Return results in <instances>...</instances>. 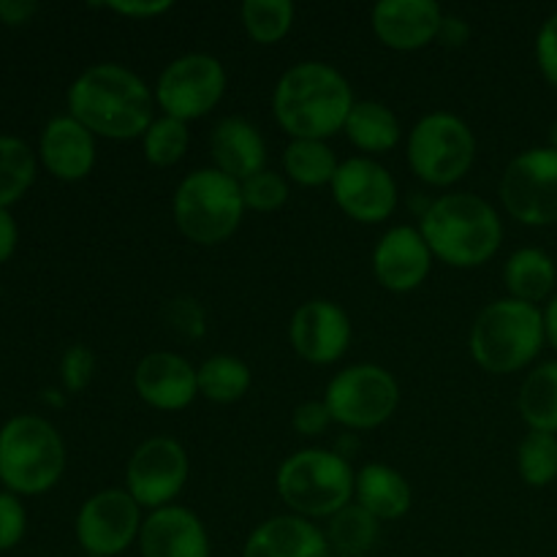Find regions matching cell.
Masks as SVG:
<instances>
[{
    "instance_id": "obj_24",
    "label": "cell",
    "mask_w": 557,
    "mask_h": 557,
    "mask_svg": "<svg viewBox=\"0 0 557 557\" xmlns=\"http://www.w3.org/2000/svg\"><path fill=\"white\" fill-rule=\"evenodd\" d=\"M504 283L511 299L528 305H542L553 299L557 286L555 259L542 248H520L506 259Z\"/></svg>"
},
{
    "instance_id": "obj_2",
    "label": "cell",
    "mask_w": 557,
    "mask_h": 557,
    "mask_svg": "<svg viewBox=\"0 0 557 557\" xmlns=\"http://www.w3.org/2000/svg\"><path fill=\"white\" fill-rule=\"evenodd\" d=\"M354 98L346 76L321 60H302L283 71L272 90L275 123L292 139H321L341 134L351 114Z\"/></svg>"
},
{
    "instance_id": "obj_8",
    "label": "cell",
    "mask_w": 557,
    "mask_h": 557,
    "mask_svg": "<svg viewBox=\"0 0 557 557\" xmlns=\"http://www.w3.org/2000/svg\"><path fill=\"white\" fill-rule=\"evenodd\" d=\"M406 158L422 183L449 188L471 172L476 161V136L457 114L430 112L408 134Z\"/></svg>"
},
{
    "instance_id": "obj_26",
    "label": "cell",
    "mask_w": 557,
    "mask_h": 557,
    "mask_svg": "<svg viewBox=\"0 0 557 557\" xmlns=\"http://www.w3.org/2000/svg\"><path fill=\"white\" fill-rule=\"evenodd\" d=\"M517 411L528 430L557 435V359L542 362L525 375L517 395Z\"/></svg>"
},
{
    "instance_id": "obj_17",
    "label": "cell",
    "mask_w": 557,
    "mask_h": 557,
    "mask_svg": "<svg viewBox=\"0 0 557 557\" xmlns=\"http://www.w3.org/2000/svg\"><path fill=\"white\" fill-rule=\"evenodd\" d=\"M444 9L435 0H379L370 14L375 38L395 52H419L438 38Z\"/></svg>"
},
{
    "instance_id": "obj_22",
    "label": "cell",
    "mask_w": 557,
    "mask_h": 557,
    "mask_svg": "<svg viewBox=\"0 0 557 557\" xmlns=\"http://www.w3.org/2000/svg\"><path fill=\"white\" fill-rule=\"evenodd\" d=\"M212 166L245 183L267 169V141L261 131L245 117H221L210 134Z\"/></svg>"
},
{
    "instance_id": "obj_47",
    "label": "cell",
    "mask_w": 557,
    "mask_h": 557,
    "mask_svg": "<svg viewBox=\"0 0 557 557\" xmlns=\"http://www.w3.org/2000/svg\"><path fill=\"white\" fill-rule=\"evenodd\" d=\"M85 557H92V555H85Z\"/></svg>"
},
{
    "instance_id": "obj_12",
    "label": "cell",
    "mask_w": 557,
    "mask_h": 557,
    "mask_svg": "<svg viewBox=\"0 0 557 557\" xmlns=\"http://www.w3.org/2000/svg\"><path fill=\"white\" fill-rule=\"evenodd\" d=\"M190 476L188 451L169 435L141 441L125 466V490L141 509H163L185 490Z\"/></svg>"
},
{
    "instance_id": "obj_18",
    "label": "cell",
    "mask_w": 557,
    "mask_h": 557,
    "mask_svg": "<svg viewBox=\"0 0 557 557\" xmlns=\"http://www.w3.org/2000/svg\"><path fill=\"white\" fill-rule=\"evenodd\" d=\"M134 389L156 411H185L199 397L196 368L174 351H152L134 370Z\"/></svg>"
},
{
    "instance_id": "obj_16",
    "label": "cell",
    "mask_w": 557,
    "mask_h": 557,
    "mask_svg": "<svg viewBox=\"0 0 557 557\" xmlns=\"http://www.w3.org/2000/svg\"><path fill=\"white\" fill-rule=\"evenodd\" d=\"M433 259L419 226H392L373 248V275L392 294L417 292L428 281Z\"/></svg>"
},
{
    "instance_id": "obj_35",
    "label": "cell",
    "mask_w": 557,
    "mask_h": 557,
    "mask_svg": "<svg viewBox=\"0 0 557 557\" xmlns=\"http://www.w3.org/2000/svg\"><path fill=\"white\" fill-rule=\"evenodd\" d=\"M92 375H96V354L82 346V343L65 348L63 362H60V379H63L65 392H71V395L85 392L90 386Z\"/></svg>"
},
{
    "instance_id": "obj_9",
    "label": "cell",
    "mask_w": 557,
    "mask_h": 557,
    "mask_svg": "<svg viewBox=\"0 0 557 557\" xmlns=\"http://www.w3.org/2000/svg\"><path fill=\"white\" fill-rule=\"evenodd\" d=\"M324 403L332 413V422L362 433V430L381 428L395 417L400 406V384L381 364H348L346 370L332 375Z\"/></svg>"
},
{
    "instance_id": "obj_6",
    "label": "cell",
    "mask_w": 557,
    "mask_h": 557,
    "mask_svg": "<svg viewBox=\"0 0 557 557\" xmlns=\"http://www.w3.org/2000/svg\"><path fill=\"white\" fill-rule=\"evenodd\" d=\"M180 234L194 245H221L234 237L245 215L243 185L215 166L185 174L172 199Z\"/></svg>"
},
{
    "instance_id": "obj_7",
    "label": "cell",
    "mask_w": 557,
    "mask_h": 557,
    "mask_svg": "<svg viewBox=\"0 0 557 557\" xmlns=\"http://www.w3.org/2000/svg\"><path fill=\"white\" fill-rule=\"evenodd\" d=\"M65 471V444L52 422L33 413L9 419L0 430V482L14 495H41Z\"/></svg>"
},
{
    "instance_id": "obj_15",
    "label": "cell",
    "mask_w": 557,
    "mask_h": 557,
    "mask_svg": "<svg viewBox=\"0 0 557 557\" xmlns=\"http://www.w3.org/2000/svg\"><path fill=\"white\" fill-rule=\"evenodd\" d=\"M294 354L310 364H335L351 346V319L332 299H308L288 321Z\"/></svg>"
},
{
    "instance_id": "obj_27",
    "label": "cell",
    "mask_w": 557,
    "mask_h": 557,
    "mask_svg": "<svg viewBox=\"0 0 557 557\" xmlns=\"http://www.w3.org/2000/svg\"><path fill=\"white\" fill-rule=\"evenodd\" d=\"M196 381H199V395L205 400L228 406V403H237L248 395L253 373L239 357L215 354L196 368Z\"/></svg>"
},
{
    "instance_id": "obj_19",
    "label": "cell",
    "mask_w": 557,
    "mask_h": 557,
    "mask_svg": "<svg viewBox=\"0 0 557 557\" xmlns=\"http://www.w3.org/2000/svg\"><path fill=\"white\" fill-rule=\"evenodd\" d=\"M141 557H210V533L188 506H163L150 511L139 533Z\"/></svg>"
},
{
    "instance_id": "obj_37",
    "label": "cell",
    "mask_w": 557,
    "mask_h": 557,
    "mask_svg": "<svg viewBox=\"0 0 557 557\" xmlns=\"http://www.w3.org/2000/svg\"><path fill=\"white\" fill-rule=\"evenodd\" d=\"M332 424V413L324 400H305L292 411V430L299 438H319Z\"/></svg>"
},
{
    "instance_id": "obj_11",
    "label": "cell",
    "mask_w": 557,
    "mask_h": 557,
    "mask_svg": "<svg viewBox=\"0 0 557 557\" xmlns=\"http://www.w3.org/2000/svg\"><path fill=\"white\" fill-rule=\"evenodd\" d=\"M500 205L522 226L557 223V152L531 147L509 161L500 174Z\"/></svg>"
},
{
    "instance_id": "obj_46",
    "label": "cell",
    "mask_w": 557,
    "mask_h": 557,
    "mask_svg": "<svg viewBox=\"0 0 557 557\" xmlns=\"http://www.w3.org/2000/svg\"><path fill=\"white\" fill-rule=\"evenodd\" d=\"M44 400H47V403H54V406H63V397L54 395V389H47V395H44Z\"/></svg>"
},
{
    "instance_id": "obj_45",
    "label": "cell",
    "mask_w": 557,
    "mask_h": 557,
    "mask_svg": "<svg viewBox=\"0 0 557 557\" xmlns=\"http://www.w3.org/2000/svg\"><path fill=\"white\" fill-rule=\"evenodd\" d=\"M547 139H549V145H547V147H553V150L557 152V117L553 120V125H549V134H547Z\"/></svg>"
},
{
    "instance_id": "obj_28",
    "label": "cell",
    "mask_w": 557,
    "mask_h": 557,
    "mask_svg": "<svg viewBox=\"0 0 557 557\" xmlns=\"http://www.w3.org/2000/svg\"><path fill=\"white\" fill-rule=\"evenodd\" d=\"M337 161L335 150L321 139H292L283 150V172L286 180L302 188H321L335 180Z\"/></svg>"
},
{
    "instance_id": "obj_48",
    "label": "cell",
    "mask_w": 557,
    "mask_h": 557,
    "mask_svg": "<svg viewBox=\"0 0 557 557\" xmlns=\"http://www.w3.org/2000/svg\"><path fill=\"white\" fill-rule=\"evenodd\" d=\"M335 557H341V555H335Z\"/></svg>"
},
{
    "instance_id": "obj_41",
    "label": "cell",
    "mask_w": 557,
    "mask_h": 557,
    "mask_svg": "<svg viewBox=\"0 0 557 557\" xmlns=\"http://www.w3.org/2000/svg\"><path fill=\"white\" fill-rule=\"evenodd\" d=\"M435 41L444 44V47H449V49L466 47V44L471 41V25H468L466 16L444 14V20H441L438 38H435Z\"/></svg>"
},
{
    "instance_id": "obj_44",
    "label": "cell",
    "mask_w": 557,
    "mask_h": 557,
    "mask_svg": "<svg viewBox=\"0 0 557 557\" xmlns=\"http://www.w3.org/2000/svg\"><path fill=\"white\" fill-rule=\"evenodd\" d=\"M544 330H547V343L557 351V294H553L544 308Z\"/></svg>"
},
{
    "instance_id": "obj_36",
    "label": "cell",
    "mask_w": 557,
    "mask_h": 557,
    "mask_svg": "<svg viewBox=\"0 0 557 557\" xmlns=\"http://www.w3.org/2000/svg\"><path fill=\"white\" fill-rule=\"evenodd\" d=\"M27 528V511L14 493H0V553L14 549Z\"/></svg>"
},
{
    "instance_id": "obj_34",
    "label": "cell",
    "mask_w": 557,
    "mask_h": 557,
    "mask_svg": "<svg viewBox=\"0 0 557 557\" xmlns=\"http://www.w3.org/2000/svg\"><path fill=\"white\" fill-rule=\"evenodd\" d=\"M239 185H243L245 210L275 212L288 201V180L272 169H264Z\"/></svg>"
},
{
    "instance_id": "obj_42",
    "label": "cell",
    "mask_w": 557,
    "mask_h": 557,
    "mask_svg": "<svg viewBox=\"0 0 557 557\" xmlns=\"http://www.w3.org/2000/svg\"><path fill=\"white\" fill-rule=\"evenodd\" d=\"M38 11V3L33 0H0V22L5 25H25Z\"/></svg>"
},
{
    "instance_id": "obj_1",
    "label": "cell",
    "mask_w": 557,
    "mask_h": 557,
    "mask_svg": "<svg viewBox=\"0 0 557 557\" xmlns=\"http://www.w3.org/2000/svg\"><path fill=\"white\" fill-rule=\"evenodd\" d=\"M69 114L92 136L141 139L156 120V92L125 65L96 63L69 87Z\"/></svg>"
},
{
    "instance_id": "obj_14",
    "label": "cell",
    "mask_w": 557,
    "mask_h": 557,
    "mask_svg": "<svg viewBox=\"0 0 557 557\" xmlns=\"http://www.w3.org/2000/svg\"><path fill=\"white\" fill-rule=\"evenodd\" d=\"M335 205L357 223H384L397 210V183L389 169L368 156L341 161L330 185Z\"/></svg>"
},
{
    "instance_id": "obj_3",
    "label": "cell",
    "mask_w": 557,
    "mask_h": 557,
    "mask_svg": "<svg viewBox=\"0 0 557 557\" xmlns=\"http://www.w3.org/2000/svg\"><path fill=\"white\" fill-rule=\"evenodd\" d=\"M433 256L457 270H473L493 259L504 243V223L487 199L468 190L438 196L419 221Z\"/></svg>"
},
{
    "instance_id": "obj_20",
    "label": "cell",
    "mask_w": 557,
    "mask_h": 557,
    "mask_svg": "<svg viewBox=\"0 0 557 557\" xmlns=\"http://www.w3.org/2000/svg\"><path fill=\"white\" fill-rule=\"evenodd\" d=\"M326 533L299 515H277L250 531L243 557H330Z\"/></svg>"
},
{
    "instance_id": "obj_33",
    "label": "cell",
    "mask_w": 557,
    "mask_h": 557,
    "mask_svg": "<svg viewBox=\"0 0 557 557\" xmlns=\"http://www.w3.org/2000/svg\"><path fill=\"white\" fill-rule=\"evenodd\" d=\"M188 123L166 117V114L152 120V125L145 131V136H141V150H145L147 163H152V166L158 169L177 166L185 158V152H188Z\"/></svg>"
},
{
    "instance_id": "obj_13",
    "label": "cell",
    "mask_w": 557,
    "mask_h": 557,
    "mask_svg": "<svg viewBox=\"0 0 557 557\" xmlns=\"http://www.w3.org/2000/svg\"><path fill=\"white\" fill-rule=\"evenodd\" d=\"M141 522V506L131 498L128 490H101L90 495L76 515V542L85 555L117 557L139 542Z\"/></svg>"
},
{
    "instance_id": "obj_31",
    "label": "cell",
    "mask_w": 557,
    "mask_h": 557,
    "mask_svg": "<svg viewBox=\"0 0 557 557\" xmlns=\"http://www.w3.org/2000/svg\"><path fill=\"white\" fill-rule=\"evenodd\" d=\"M294 16H297V9H294L292 0H245L239 5V20H243L245 33L264 47L288 36Z\"/></svg>"
},
{
    "instance_id": "obj_29",
    "label": "cell",
    "mask_w": 557,
    "mask_h": 557,
    "mask_svg": "<svg viewBox=\"0 0 557 557\" xmlns=\"http://www.w3.org/2000/svg\"><path fill=\"white\" fill-rule=\"evenodd\" d=\"M381 533V522L368 509L351 500L326 522V542L330 549L341 557H364L375 547Z\"/></svg>"
},
{
    "instance_id": "obj_38",
    "label": "cell",
    "mask_w": 557,
    "mask_h": 557,
    "mask_svg": "<svg viewBox=\"0 0 557 557\" xmlns=\"http://www.w3.org/2000/svg\"><path fill=\"white\" fill-rule=\"evenodd\" d=\"M536 63L544 79L557 90V11L536 33Z\"/></svg>"
},
{
    "instance_id": "obj_4",
    "label": "cell",
    "mask_w": 557,
    "mask_h": 557,
    "mask_svg": "<svg viewBox=\"0 0 557 557\" xmlns=\"http://www.w3.org/2000/svg\"><path fill=\"white\" fill-rule=\"evenodd\" d=\"M544 343V310L511 297L484 305L468 335L473 362L490 375L520 373L542 354Z\"/></svg>"
},
{
    "instance_id": "obj_40",
    "label": "cell",
    "mask_w": 557,
    "mask_h": 557,
    "mask_svg": "<svg viewBox=\"0 0 557 557\" xmlns=\"http://www.w3.org/2000/svg\"><path fill=\"white\" fill-rule=\"evenodd\" d=\"M172 0H112V3H103V9L128 16V20H156L172 11Z\"/></svg>"
},
{
    "instance_id": "obj_43",
    "label": "cell",
    "mask_w": 557,
    "mask_h": 557,
    "mask_svg": "<svg viewBox=\"0 0 557 557\" xmlns=\"http://www.w3.org/2000/svg\"><path fill=\"white\" fill-rule=\"evenodd\" d=\"M16 237H20V232H16L14 218H11L9 210H0V264L11 259L16 248Z\"/></svg>"
},
{
    "instance_id": "obj_39",
    "label": "cell",
    "mask_w": 557,
    "mask_h": 557,
    "mask_svg": "<svg viewBox=\"0 0 557 557\" xmlns=\"http://www.w3.org/2000/svg\"><path fill=\"white\" fill-rule=\"evenodd\" d=\"M169 313H172L174 330L183 332L185 337L205 335V310L199 308L196 299H174L169 302Z\"/></svg>"
},
{
    "instance_id": "obj_5",
    "label": "cell",
    "mask_w": 557,
    "mask_h": 557,
    "mask_svg": "<svg viewBox=\"0 0 557 557\" xmlns=\"http://www.w3.org/2000/svg\"><path fill=\"white\" fill-rule=\"evenodd\" d=\"M354 479L357 473L346 457L335 449L308 446L281 462L275 487L292 515L305 520H330L354 500Z\"/></svg>"
},
{
    "instance_id": "obj_30",
    "label": "cell",
    "mask_w": 557,
    "mask_h": 557,
    "mask_svg": "<svg viewBox=\"0 0 557 557\" xmlns=\"http://www.w3.org/2000/svg\"><path fill=\"white\" fill-rule=\"evenodd\" d=\"M36 180V152L16 136H0V210H9Z\"/></svg>"
},
{
    "instance_id": "obj_10",
    "label": "cell",
    "mask_w": 557,
    "mask_h": 557,
    "mask_svg": "<svg viewBox=\"0 0 557 557\" xmlns=\"http://www.w3.org/2000/svg\"><path fill=\"white\" fill-rule=\"evenodd\" d=\"M226 85V69L215 54L188 52L163 65L152 92H156V107L166 117L190 123L207 117L221 103Z\"/></svg>"
},
{
    "instance_id": "obj_32",
    "label": "cell",
    "mask_w": 557,
    "mask_h": 557,
    "mask_svg": "<svg viewBox=\"0 0 557 557\" xmlns=\"http://www.w3.org/2000/svg\"><path fill=\"white\" fill-rule=\"evenodd\" d=\"M517 471L528 487H549L557 479V435L528 430L517 446Z\"/></svg>"
},
{
    "instance_id": "obj_23",
    "label": "cell",
    "mask_w": 557,
    "mask_h": 557,
    "mask_svg": "<svg viewBox=\"0 0 557 557\" xmlns=\"http://www.w3.org/2000/svg\"><path fill=\"white\" fill-rule=\"evenodd\" d=\"M354 500L379 522H395L411 511L413 490L397 468L386 462H368L354 479Z\"/></svg>"
},
{
    "instance_id": "obj_21",
    "label": "cell",
    "mask_w": 557,
    "mask_h": 557,
    "mask_svg": "<svg viewBox=\"0 0 557 557\" xmlns=\"http://www.w3.org/2000/svg\"><path fill=\"white\" fill-rule=\"evenodd\" d=\"M41 163L63 183L85 180L96 166V136L74 120L71 114H60L47 123L41 134Z\"/></svg>"
},
{
    "instance_id": "obj_25",
    "label": "cell",
    "mask_w": 557,
    "mask_h": 557,
    "mask_svg": "<svg viewBox=\"0 0 557 557\" xmlns=\"http://www.w3.org/2000/svg\"><path fill=\"white\" fill-rule=\"evenodd\" d=\"M343 131H346L348 141L368 156L395 150L403 136L397 114L384 101H373V98L354 103Z\"/></svg>"
}]
</instances>
